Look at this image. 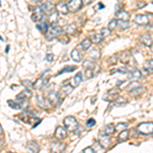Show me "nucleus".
Masks as SVG:
<instances>
[{
    "label": "nucleus",
    "mask_w": 153,
    "mask_h": 153,
    "mask_svg": "<svg viewBox=\"0 0 153 153\" xmlns=\"http://www.w3.org/2000/svg\"><path fill=\"white\" fill-rule=\"evenodd\" d=\"M46 60L49 61V62H51V61H53V54H52V53H49V54H47V56H46Z\"/></svg>",
    "instance_id": "obj_44"
},
{
    "label": "nucleus",
    "mask_w": 153,
    "mask_h": 153,
    "mask_svg": "<svg viewBox=\"0 0 153 153\" xmlns=\"http://www.w3.org/2000/svg\"><path fill=\"white\" fill-rule=\"evenodd\" d=\"M23 84H24L25 87L28 89V90H31V89L33 88V83H32L31 81H29V80H25V81H23Z\"/></svg>",
    "instance_id": "obj_39"
},
{
    "label": "nucleus",
    "mask_w": 153,
    "mask_h": 153,
    "mask_svg": "<svg viewBox=\"0 0 153 153\" xmlns=\"http://www.w3.org/2000/svg\"><path fill=\"white\" fill-rule=\"evenodd\" d=\"M137 131L141 135L144 136H149L153 134V123L148 122V123H142L137 127Z\"/></svg>",
    "instance_id": "obj_2"
},
{
    "label": "nucleus",
    "mask_w": 153,
    "mask_h": 153,
    "mask_svg": "<svg viewBox=\"0 0 153 153\" xmlns=\"http://www.w3.org/2000/svg\"><path fill=\"white\" fill-rule=\"evenodd\" d=\"M151 49H152V51H153V46H151Z\"/></svg>",
    "instance_id": "obj_52"
},
{
    "label": "nucleus",
    "mask_w": 153,
    "mask_h": 153,
    "mask_svg": "<svg viewBox=\"0 0 153 153\" xmlns=\"http://www.w3.org/2000/svg\"><path fill=\"white\" fill-rule=\"evenodd\" d=\"M99 144H100L103 148L108 147V146H109V144H110L109 138H108L107 136H101V140H100Z\"/></svg>",
    "instance_id": "obj_28"
},
{
    "label": "nucleus",
    "mask_w": 153,
    "mask_h": 153,
    "mask_svg": "<svg viewBox=\"0 0 153 153\" xmlns=\"http://www.w3.org/2000/svg\"><path fill=\"white\" fill-rule=\"evenodd\" d=\"M55 137L57 139H65L66 137V131L63 127H57L55 130Z\"/></svg>",
    "instance_id": "obj_18"
},
{
    "label": "nucleus",
    "mask_w": 153,
    "mask_h": 153,
    "mask_svg": "<svg viewBox=\"0 0 153 153\" xmlns=\"http://www.w3.org/2000/svg\"><path fill=\"white\" fill-rule=\"evenodd\" d=\"M65 148V144L62 142H53L51 144L50 151L51 153H62Z\"/></svg>",
    "instance_id": "obj_5"
},
{
    "label": "nucleus",
    "mask_w": 153,
    "mask_h": 153,
    "mask_svg": "<svg viewBox=\"0 0 153 153\" xmlns=\"http://www.w3.org/2000/svg\"><path fill=\"white\" fill-rule=\"evenodd\" d=\"M76 68V66H74V65H68V66H65V68H62L61 71H58L57 75H61V74L63 73H71V71H74Z\"/></svg>",
    "instance_id": "obj_30"
},
{
    "label": "nucleus",
    "mask_w": 153,
    "mask_h": 153,
    "mask_svg": "<svg viewBox=\"0 0 153 153\" xmlns=\"http://www.w3.org/2000/svg\"><path fill=\"white\" fill-rule=\"evenodd\" d=\"M83 66L86 68V70H93V68L95 66V65L92 60H86L85 62L83 63Z\"/></svg>",
    "instance_id": "obj_33"
},
{
    "label": "nucleus",
    "mask_w": 153,
    "mask_h": 153,
    "mask_svg": "<svg viewBox=\"0 0 153 153\" xmlns=\"http://www.w3.org/2000/svg\"><path fill=\"white\" fill-rule=\"evenodd\" d=\"M83 153H95V151L93 150V148L91 147H87L83 150Z\"/></svg>",
    "instance_id": "obj_42"
},
{
    "label": "nucleus",
    "mask_w": 153,
    "mask_h": 153,
    "mask_svg": "<svg viewBox=\"0 0 153 153\" xmlns=\"http://www.w3.org/2000/svg\"><path fill=\"white\" fill-rule=\"evenodd\" d=\"M3 135V129H2V127H1V125H0V137Z\"/></svg>",
    "instance_id": "obj_49"
},
{
    "label": "nucleus",
    "mask_w": 153,
    "mask_h": 153,
    "mask_svg": "<svg viewBox=\"0 0 153 153\" xmlns=\"http://www.w3.org/2000/svg\"><path fill=\"white\" fill-rule=\"evenodd\" d=\"M110 30H108L107 28H103L102 30H101V34L100 35L103 37V38H105V37H108L110 35Z\"/></svg>",
    "instance_id": "obj_38"
},
{
    "label": "nucleus",
    "mask_w": 153,
    "mask_h": 153,
    "mask_svg": "<svg viewBox=\"0 0 153 153\" xmlns=\"http://www.w3.org/2000/svg\"><path fill=\"white\" fill-rule=\"evenodd\" d=\"M117 27L120 28L122 30H126L130 27V24H129V21H117Z\"/></svg>",
    "instance_id": "obj_31"
},
{
    "label": "nucleus",
    "mask_w": 153,
    "mask_h": 153,
    "mask_svg": "<svg viewBox=\"0 0 153 153\" xmlns=\"http://www.w3.org/2000/svg\"><path fill=\"white\" fill-rule=\"evenodd\" d=\"M127 128H128L127 124H120V125H117V127H115V131L118 129H127Z\"/></svg>",
    "instance_id": "obj_43"
},
{
    "label": "nucleus",
    "mask_w": 153,
    "mask_h": 153,
    "mask_svg": "<svg viewBox=\"0 0 153 153\" xmlns=\"http://www.w3.org/2000/svg\"><path fill=\"white\" fill-rule=\"evenodd\" d=\"M65 1H68V2H70V1H71V0H65Z\"/></svg>",
    "instance_id": "obj_53"
},
{
    "label": "nucleus",
    "mask_w": 153,
    "mask_h": 153,
    "mask_svg": "<svg viewBox=\"0 0 153 153\" xmlns=\"http://www.w3.org/2000/svg\"><path fill=\"white\" fill-rule=\"evenodd\" d=\"M89 57L92 59V61L97 60L98 58L100 57V50L97 48H94L89 52Z\"/></svg>",
    "instance_id": "obj_23"
},
{
    "label": "nucleus",
    "mask_w": 153,
    "mask_h": 153,
    "mask_svg": "<svg viewBox=\"0 0 153 153\" xmlns=\"http://www.w3.org/2000/svg\"><path fill=\"white\" fill-rule=\"evenodd\" d=\"M117 27V19H111V21L109 22V24H108L107 29L112 31V30H114Z\"/></svg>",
    "instance_id": "obj_35"
},
{
    "label": "nucleus",
    "mask_w": 153,
    "mask_h": 153,
    "mask_svg": "<svg viewBox=\"0 0 153 153\" xmlns=\"http://www.w3.org/2000/svg\"><path fill=\"white\" fill-rule=\"evenodd\" d=\"M82 1H83V3L85 4V5H89V4L92 3L94 0H82Z\"/></svg>",
    "instance_id": "obj_47"
},
{
    "label": "nucleus",
    "mask_w": 153,
    "mask_h": 153,
    "mask_svg": "<svg viewBox=\"0 0 153 153\" xmlns=\"http://www.w3.org/2000/svg\"><path fill=\"white\" fill-rule=\"evenodd\" d=\"M63 124L68 132H75L79 129V123L74 117H66L63 120Z\"/></svg>",
    "instance_id": "obj_1"
},
{
    "label": "nucleus",
    "mask_w": 153,
    "mask_h": 153,
    "mask_svg": "<svg viewBox=\"0 0 153 153\" xmlns=\"http://www.w3.org/2000/svg\"><path fill=\"white\" fill-rule=\"evenodd\" d=\"M131 59H132V54H131L129 51H125V52L122 53L120 61H122L123 63H129Z\"/></svg>",
    "instance_id": "obj_25"
},
{
    "label": "nucleus",
    "mask_w": 153,
    "mask_h": 153,
    "mask_svg": "<svg viewBox=\"0 0 153 153\" xmlns=\"http://www.w3.org/2000/svg\"><path fill=\"white\" fill-rule=\"evenodd\" d=\"M141 78H142V74L139 70L133 68V70H131V71L129 73V79L132 81L139 80V79H141Z\"/></svg>",
    "instance_id": "obj_10"
},
{
    "label": "nucleus",
    "mask_w": 153,
    "mask_h": 153,
    "mask_svg": "<svg viewBox=\"0 0 153 153\" xmlns=\"http://www.w3.org/2000/svg\"><path fill=\"white\" fill-rule=\"evenodd\" d=\"M144 6H146V3H145V2H138V4H137L138 8H142V7H144Z\"/></svg>",
    "instance_id": "obj_46"
},
{
    "label": "nucleus",
    "mask_w": 153,
    "mask_h": 153,
    "mask_svg": "<svg viewBox=\"0 0 153 153\" xmlns=\"http://www.w3.org/2000/svg\"><path fill=\"white\" fill-rule=\"evenodd\" d=\"M73 90H74V87L71 85H65V86H62V87H61L60 91H59V95L68 96V94H71Z\"/></svg>",
    "instance_id": "obj_14"
},
{
    "label": "nucleus",
    "mask_w": 153,
    "mask_h": 153,
    "mask_svg": "<svg viewBox=\"0 0 153 153\" xmlns=\"http://www.w3.org/2000/svg\"><path fill=\"white\" fill-rule=\"evenodd\" d=\"M115 18L120 19V21H129L130 13L125 10H118L117 13H115Z\"/></svg>",
    "instance_id": "obj_15"
},
{
    "label": "nucleus",
    "mask_w": 153,
    "mask_h": 153,
    "mask_svg": "<svg viewBox=\"0 0 153 153\" xmlns=\"http://www.w3.org/2000/svg\"><path fill=\"white\" fill-rule=\"evenodd\" d=\"M129 136H130V131L128 130H125V131H122V132L118 134V141L120 142H125L127 141L128 139H129Z\"/></svg>",
    "instance_id": "obj_24"
},
{
    "label": "nucleus",
    "mask_w": 153,
    "mask_h": 153,
    "mask_svg": "<svg viewBox=\"0 0 153 153\" xmlns=\"http://www.w3.org/2000/svg\"><path fill=\"white\" fill-rule=\"evenodd\" d=\"M0 5H1V4H0Z\"/></svg>",
    "instance_id": "obj_55"
},
{
    "label": "nucleus",
    "mask_w": 153,
    "mask_h": 153,
    "mask_svg": "<svg viewBox=\"0 0 153 153\" xmlns=\"http://www.w3.org/2000/svg\"><path fill=\"white\" fill-rule=\"evenodd\" d=\"M47 99L49 101L50 104H52L54 106H58L57 104V101H60V95L59 93H56V92H50L47 96Z\"/></svg>",
    "instance_id": "obj_7"
},
{
    "label": "nucleus",
    "mask_w": 153,
    "mask_h": 153,
    "mask_svg": "<svg viewBox=\"0 0 153 153\" xmlns=\"http://www.w3.org/2000/svg\"><path fill=\"white\" fill-rule=\"evenodd\" d=\"M7 104H8L12 109H21L22 105L19 101H13V100H8L7 101Z\"/></svg>",
    "instance_id": "obj_29"
},
{
    "label": "nucleus",
    "mask_w": 153,
    "mask_h": 153,
    "mask_svg": "<svg viewBox=\"0 0 153 153\" xmlns=\"http://www.w3.org/2000/svg\"><path fill=\"white\" fill-rule=\"evenodd\" d=\"M57 21H58V12L56 10H53L52 12H50L48 16V23L52 26V25H56Z\"/></svg>",
    "instance_id": "obj_16"
},
{
    "label": "nucleus",
    "mask_w": 153,
    "mask_h": 153,
    "mask_svg": "<svg viewBox=\"0 0 153 153\" xmlns=\"http://www.w3.org/2000/svg\"><path fill=\"white\" fill-rule=\"evenodd\" d=\"M97 7H98V8H103L104 6H103L102 4H100V3H99V4H98V6H97Z\"/></svg>",
    "instance_id": "obj_50"
},
{
    "label": "nucleus",
    "mask_w": 153,
    "mask_h": 153,
    "mask_svg": "<svg viewBox=\"0 0 153 153\" xmlns=\"http://www.w3.org/2000/svg\"><path fill=\"white\" fill-rule=\"evenodd\" d=\"M38 104L39 106H41L42 108H48L49 106H50V103H49L48 99H45V98H43L42 96H41V98H40V96H38Z\"/></svg>",
    "instance_id": "obj_27"
},
{
    "label": "nucleus",
    "mask_w": 153,
    "mask_h": 153,
    "mask_svg": "<svg viewBox=\"0 0 153 153\" xmlns=\"http://www.w3.org/2000/svg\"><path fill=\"white\" fill-rule=\"evenodd\" d=\"M91 45H92V41L87 38V39H84V40L81 42V44L79 45V48H81L82 50H88V49L91 47Z\"/></svg>",
    "instance_id": "obj_21"
},
{
    "label": "nucleus",
    "mask_w": 153,
    "mask_h": 153,
    "mask_svg": "<svg viewBox=\"0 0 153 153\" xmlns=\"http://www.w3.org/2000/svg\"><path fill=\"white\" fill-rule=\"evenodd\" d=\"M7 153H13V152H7Z\"/></svg>",
    "instance_id": "obj_54"
},
{
    "label": "nucleus",
    "mask_w": 153,
    "mask_h": 153,
    "mask_svg": "<svg viewBox=\"0 0 153 153\" xmlns=\"http://www.w3.org/2000/svg\"><path fill=\"white\" fill-rule=\"evenodd\" d=\"M82 6H83L82 0H71L68 3V11H71V12H76L82 8Z\"/></svg>",
    "instance_id": "obj_4"
},
{
    "label": "nucleus",
    "mask_w": 153,
    "mask_h": 153,
    "mask_svg": "<svg viewBox=\"0 0 153 153\" xmlns=\"http://www.w3.org/2000/svg\"><path fill=\"white\" fill-rule=\"evenodd\" d=\"M115 132V127L113 125H106L105 127L102 128V130L100 131V136H111L113 133Z\"/></svg>",
    "instance_id": "obj_8"
},
{
    "label": "nucleus",
    "mask_w": 153,
    "mask_h": 153,
    "mask_svg": "<svg viewBox=\"0 0 153 153\" xmlns=\"http://www.w3.org/2000/svg\"><path fill=\"white\" fill-rule=\"evenodd\" d=\"M134 22L139 26H145L149 23V19H148V16H145V14H138L135 18Z\"/></svg>",
    "instance_id": "obj_9"
},
{
    "label": "nucleus",
    "mask_w": 153,
    "mask_h": 153,
    "mask_svg": "<svg viewBox=\"0 0 153 153\" xmlns=\"http://www.w3.org/2000/svg\"><path fill=\"white\" fill-rule=\"evenodd\" d=\"M41 8L44 13H50V12H52L54 10V5L52 4V2L47 1V2H45V3L42 4Z\"/></svg>",
    "instance_id": "obj_11"
},
{
    "label": "nucleus",
    "mask_w": 153,
    "mask_h": 153,
    "mask_svg": "<svg viewBox=\"0 0 153 153\" xmlns=\"http://www.w3.org/2000/svg\"><path fill=\"white\" fill-rule=\"evenodd\" d=\"M128 71H129V70H128L127 68H117V70L111 71V74H113V73H124V74H126V73H128Z\"/></svg>",
    "instance_id": "obj_40"
},
{
    "label": "nucleus",
    "mask_w": 153,
    "mask_h": 153,
    "mask_svg": "<svg viewBox=\"0 0 153 153\" xmlns=\"http://www.w3.org/2000/svg\"><path fill=\"white\" fill-rule=\"evenodd\" d=\"M56 11L60 12L62 14H66L68 12V4H65V2H59V3L56 5Z\"/></svg>",
    "instance_id": "obj_19"
},
{
    "label": "nucleus",
    "mask_w": 153,
    "mask_h": 153,
    "mask_svg": "<svg viewBox=\"0 0 153 153\" xmlns=\"http://www.w3.org/2000/svg\"><path fill=\"white\" fill-rule=\"evenodd\" d=\"M38 29L40 30V31H42V32H47L48 31V29H49V25H48V23H46V22H43L41 25H38Z\"/></svg>",
    "instance_id": "obj_34"
},
{
    "label": "nucleus",
    "mask_w": 153,
    "mask_h": 153,
    "mask_svg": "<svg viewBox=\"0 0 153 153\" xmlns=\"http://www.w3.org/2000/svg\"><path fill=\"white\" fill-rule=\"evenodd\" d=\"M83 80V75L82 73H78L73 78V87H76V86L80 85V83L82 82Z\"/></svg>",
    "instance_id": "obj_26"
},
{
    "label": "nucleus",
    "mask_w": 153,
    "mask_h": 153,
    "mask_svg": "<svg viewBox=\"0 0 153 153\" xmlns=\"http://www.w3.org/2000/svg\"><path fill=\"white\" fill-rule=\"evenodd\" d=\"M27 147L32 153H39V151H40V147H39L38 143L35 141H30L28 145H27Z\"/></svg>",
    "instance_id": "obj_13"
},
{
    "label": "nucleus",
    "mask_w": 153,
    "mask_h": 153,
    "mask_svg": "<svg viewBox=\"0 0 153 153\" xmlns=\"http://www.w3.org/2000/svg\"><path fill=\"white\" fill-rule=\"evenodd\" d=\"M63 30H65V32L68 34V35H74V34H76V28L74 24L66 25L65 28H63Z\"/></svg>",
    "instance_id": "obj_22"
},
{
    "label": "nucleus",
    "mask_w": 153,
    "mask_h": 153,
    "mask_svg": "<svg viewBox=\"0 0 153 153\" xmlns=\"http://www.w3.org/2000/svg\"><path fill=\"white\" fill-rule=\"evenodd\" d=\"M145 68H147V70L153 71V59H150L145 63Z\"/></svg>",
    "instance_id": "obj_41"
},
{
    "label": "nucleus",
    "mask_w": 153,
    "mask_h": 153,
    "mask_svg": "<svg viewBox=\"0 0 153 153\" xmlns=\"http://www.w3.org/2000/svg\"><path fill=\"white\" fill-rule=\"evenodd\" d=\"M93 74H92V70H86V76L89 78H92Z\"/></svg>",
    "instance_id": "obj_45"
},
{
    "label": "nucleus",
    "mask_w": 153,
    "mask_h": 153,
    "mask_svg": "<svg viewBox=\"0 0 153 153\" xmlns=\"http://www.w3.org/2000/svg\"><path fill=\"white\" fill-rule=\"evenodd\" d=\"M140 41H141V43L144 44L145 46H148V47H151L152 46V38L149 34H145V35L141 36Z\"/></svg>",
    "instance_id": "obj_12"
},
{
    "label": "nucleus",
    "mask_w": 153,
    "mask_h": 153,
    "mask_svg": "<svg viewBox=\"0 0 153 153\" xmlns=\"http://www.w3.org/2000/svg\"><path fill=\"white\" fill-rule=\"evenodd\" d=\"M62 33V28L56 25H52L47 31V39L48 40H52V39L56 38L57 36H59Z\"/></svg>",
    "instance_id": "obj_3"
},
{
    "label": "nucleus",
    "mask_w": 153,
    "mask_h": 153,
    "mask_svg": "<svg viewBox=\"0 0 153 153\" xmlns=\"http://www.w3.org/2000/svg\"><path fill=\"white\" fill-rule=\"evenodd\" d=\"M102 40H103V37L101 36V35H93L92 37H91V41L92 42H94L95 44H99V43H101L102 42Z\"/></svg>",
    "instance_id": "obj_32"
},
{
    "label": "nucleus",
    "mask_w": 153,
    "mask_h": 153,
    "mask_svg": "<svg viewBox=\"0 0 153 153\" xmlns=\"http://www.w3.org/2000/svg\"><path fill=\"white\" fill-rule=\"evenodd\" d=\"M138 87H140V84L138 83V82H136V81H134V82H132L130 84L129 86L127 87V90H134V89H136V88H138Z\"/></svg>",
    "instance_id": "obj_36"
},
{
    "label": "nucleus",
    "mask_w": 153,
    "mask_h": 153,
    "mask_svg": "<svg viewBox=\"0 0 153 153\" xmlns=\"http://www.w3.org/2000/svg\"><path fill=\"white\" fill-rule=\"evenodd\" d=\"M5 51L7 53H8V51H9V46H6V49H5Z\"/></svg>",
    "instance_id": "obj_51"
},
{
    "label": "nucleus",
    "mask_w": 153,
    "mask_h": 153,
    "mask_svg": "<svg viewBox=\"0 0 153 153\" xmlns=\"http://www.w3.org/2000/svg\"><path fill=\"white\" fill-rule=\"evenodd\" d=\"M31 91L30 90H25V91H23L22 93H19V94L16 96V99L18 100H21V101H25L26 99H28V98H30L31 97Z\"/></svg>",
    "instance_id": "obj_20"
},
{
    "label": "nucleus",
    "mask_w": 153,
    "mask_h": 153,
    "mask_svg": "<svg viewBox=\"0 0 153 153\" xmlns=\"http://www.w3.org/2000/svg\"><path fill=\"white\" fill-rule=\"evenodd\" d=\"M96 125V120L94 118H89V120L86 122V127L87 128H93Z\"/></svg>",
    "instance_id": "obj_37"
},
{
    "label": "nucleus",
    "mask_w": 153,
    "mask_h": 153,
    "mask_svg": "<svg viewBox=\"0 0 153 153\" xmlns=\"http://www.w3.org/2000/svg\"><path fill=\"white\" fill-rule=\"evenodd\" d=\"M44 16V12L42 10L41 6H36L35 8L33 9V14H32V19L34 22H39L42 21Z\"/></svg>",
    "instance_id": "obj_6"
},
{
    "label": "nucleus",
    "mask_w": 153,
    "mask_h": 153,
    "mask_svg": "<svg viewBox=\"0 0 153 153\" xmlns=\"http://www.w3.org/2000/svg\"><path fill=\"white\" fill-rule=\"evenodd\" d=\"M141 74H142V76H143V75H144V76H146V75H148V70H147V68H143V70H142V71H141Z\"/></svg>",
    "instance_id": "obj_48"
},
{
    "label": "nucleus",
    "mask_w": 153,
    "mask_h": 153,
    "mask_svg": "<svg viewBox=\"0 0 153 153\" xmlns=\"http://www.w3.org/2000/svg\"><path fill=\"white\" fill-rule=\"evenodd\" d=\"M71 57L76 62H81L82 61V54L79 52L78 49H73L71 52Z\"/></svg>",
    "instance_id": "obj_17"
}]
</instances>
